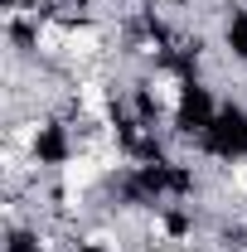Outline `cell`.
<instances>
[{
	"mask_svg": "<svg viewBox=\"0 0 247 252\" xmlns=\"http://www.w3.org/2000/svg\"><path fill=\"white\" fill-rule=\"evenodd\" d=\"M107 180L97 151H68L63 160H54V185L59 189H78V194H93L97 185Z\"/></svg>",
	"mask_w": 247,
	"mask_h": 252,
	"instance_id": "obj_2",
	"label": "cell"
},
{
	"mask_svg": "<svg viewBox=\"0 0 247 252\" xmlns=\"http://www.w3.org/2000/svg\"><path fill=\"white\" fill-rule=\"evenodd\" d=\"M141 97H146V107H151L160 122H175L180 107H185V78H180L175 68L155 63V68L141 73Z\"/></svg>",
	"mask_w": 247,
	"mask_h": 252,
	"instance_id": "obj_1",
	"label": "cell"
},
{
	"mask_svg": "<svg viewBox=\"0 0 247 252\" xmlns=\"http://www.w3.org/2000/svg\"><path fill=\"white\" fill-rule=\"evenodd\" d=\"M223 185L233 189L238 199H247V156H233V160H223Z\"/></svg>",
	"mask_w": 247,
	"mask_h": 252,
	"instance_id": "obj_3",
	"label": "cell"
}]
</instances>
